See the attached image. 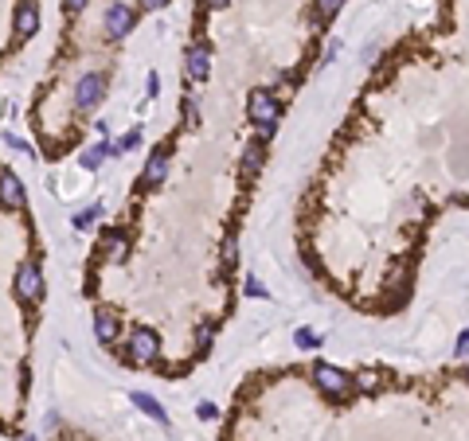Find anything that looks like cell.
<instances>
[{"label": "cell", "instance_id": "52a82bcc", "mask_svg": "<svg viewBox=\"0 0 469 441\" xmlns=\"http://www.w3.org/2000/svg\"><path fill=\"white\" fill-rule=\"evenodd\" d=\"M169 176V145H157L149 153V160H145V168H141V187H157L160 180Z\"/></svg>", "mask_w": 469, "mask_h": 441}, {"label": "cell", "instance_id": "cb8c5ba5", "mask_svg": "<svg viewBox=\"0 0 469 441\" xmlns=\"http://www.w3.org/2000/svg\"><path fill=\"white\" fill-rule=\"evenodd\" d=\"M247 297H266V289H262L254 277H247Z\"/></svg>", "mask_w": 469, "mask_h": 441}, {"label": "cell", "instance_id": "ba28073f", "mask_svg": "<svg viewBox=\"0 0 469 441\" xmlns=\"http://www.w3.org/2000/svg\"><path fill=\"white\" fill-rule=\"evenodd\" d=\"M0 207L4 211H20L24 207V184L16 172H0Z\"/></svg>", "mask_w": 469, "mask_h": 441}, {"label": "cell", "instance_id": "7a4b0ae2", "mask_svg": "<svg viewBox=\"0 0 469 441\" xmlns=\"http://www.w3.org/2000/svg\"><path fill=\"white\" fill-rule=\"evenodd\" d=\"M313 382H317L329 399H337V402L352 394V375H344L340 367H329V363H317V367H313Z\"/></svg>", "mask_w": 469, "mask_h": 441}, {"label": "cell", "instance_id": "7402d4cb", "mask_svg": "<svg viewBox=\"0 0 469 441\" xmlns=\"http://www.w3.org/2000/svg\"><path fill=\"white\" fill-rule=\"evenodd\" d=\"M196 414H200L203 421H211V418H220V410H215V406H211V402H200V406H196Z\"/></svg>", "mask_w": 469, "mask_h": 441}, {"label": "cell", "instance_id": "7c38bea8", "mask_svg": "<svg viewBox=\"0 0 469 441\" xmlns=\"http://www.w3.org/2000/svg\"><path fill=\"white\" fill-rule=\"evenodd\" d=\"M94 336H98V343H106V348L118 340V316H110V309H98V313H94Z\"/></svg>", "mask_w": 469, "mask_h": 441}, {"label": "cell", "instance_id": "4316f807", "mask_svg": "<svg viewBox=\"0 0 469 441\" xmlns=\"http://www.w3.org/2000/svg\"><path fill=\"white\" fill-rule=\"evenodd\" d=\"M63 4H67V12H82V8H86V0H63Z\"/></svg>", "mask_w": 469, "mask_h": 441}, {"label": "cell", "instance_id": "277c9868", "mask_svg": "<svg viewBox=\"0 0 469 441\" xmlns=\"http://www.w3.org/2000/svg\"><path fill=\"white\" fill-rule=\"evenodd\" d=\"M130 363H141V367H149V363H157V355H160V340H157V332L153 328H137V332L130 336Z\"/></svg>", "mask_w": 469, "mask_h": 441}, {"label": "cell", "instance_id": "2e32d148", "mask_svg": "<svg viewBox=\"0 0 469 441\" xmlns=\"http://www.w3.org/2000/svg\"><path fill=\"white\" fill-rule=\"evenodd\" d=\"M102 215V207L94 203V207H86V211H79V215L70 219V226H75V231H90V226H94V219Z\"/></svg>", "mask_w": 469, "mask_h": 441}, {"label": "cell", "instance_id": "603a6c76", "mask_svg": "<svg viewBox=\"0 0 469 441\" xmlns=\"http://www.w3.org/2000/svg\"><path fill=\"white\" fill-rule=\"evenodd\" d=\"M454 352H458V355H469V328L458 336V343H454Z\"/></svg>", "mask_w": 469, "mask_h": 441}, {"label": "cell", "instance_id": "8fae6325", "mask_svg": "<svg viewBox=\"0 0 469 441\" xmlns=\"http://www.w3.org/2000/svg\"><path fill=\"white\" fill-rule=\"evenodd\" d=\"M262 160H266V141H250L247 148H243V180H254L262 172Z\"/></svg>", "mask_w": 469, "mask_h": 441}, {"label": "cell", "instance_id": "5bb4252c", "mask_svg": "<svg viewBox=\"0 0 469 441\" xmlns=\"http://www.w3.org/2000/svg\"><path fill=\"white\" fill-rule=\"evenodd\" d=\"M106 157H114L110 141H102V145L86 148V153H82V168H86V172H94V168H102V160H106Z\"/></svg>", "mask_w": 469, "mask_h": 441}, {"label": "cell", "instance_id": "ac0fdd59", "mask_svg": "<svg viewBox=\"0 0 469 441\" xmlns=\"http://www.w3.org/2000/svg\"><path fill=\"white\" fill-rule=\"evenodd\" d=\"M293 343H298V348H321V336L313 332V328H298V332H293Z\"/></svg>", "mask_w": 469, "mask_h": 441}, {"label": "cell", "instance_id": "9a60e30c", "mask_svg": "<svg viewBox=\"0 0 469 441\" xmlns=\"http://www.w3.org/2000/svg\"><path fill=\"white\" fill-rule=\"evenodd\" d=\"M98 250H102V254L121 258V254H125V231H106V235H102V242H98Z\"/></svg>", "mask_w": 469, "mask_h": 441}, {"label": "cell", "instance_id": "3957f363", "mask_svg": "<svg viewBox=\"0 0 469 441\" xmlns=\"http://www.w3.org/2000/svg\"><path fill=\"white\" fill-rule=\"evenodd\" d=\"M106 90H110L106 75L90 70V75H82V79H79V86H75V106H79V109H98L102 98H106Z\"/></svg>", "mask_w": 469, "mask_h": 441}, {"label": "cell", "instance_id": "d4e9b609", "mask_svg": "<svg viewBox=\"0 0 469 441\" xmlns=\"http://www.w3.org/2000/svg\"><path fill=\"white\" fill-rule=\"evenodd\" d=\"M164 4H169V0H141V8L145 12H157V8H164Z\"/></svg>", "mask_w": 469, "mask_h": 441}, {"label": "cell", "instance_id": "f1b7e54d", "mask_svg": "<svg viewBox=\"0 0 469 441\" xmlns=\"http://www.w3.org/2000/svg\"><path fill=\"white\" fill-rule=\"evenodd\" d=\"M20 441H36V438H31V433H28V438H20Z\"/></svg>", "mask_w": 469, "mask_h": 441}, {"label": "cell", "instance_id": "5b68a950", "mask_svg": "<svg viewBox=\"0 0 469 441\" xmlns=\"http://www.w3.org/2000/svg\"><path fill=\"white\" fill-rule=\"evenodd\" d=\"M16 293H20L28 304L43 301V274H40V265L36 262L16 265Z\"/></svg>", "mask_w": 469, "mask_h": 441}, {"label": "cell", "instance_id": "ffe728a7", "mask_svg": "<svg viewBox=\"0 0 469 441\" xmlns=\"http://www.w3.org/2000/svg\"><path fill=\"white\" fill-rule=\"evenodd\" d=\"M137 145H141V129H130V133H125V137L118 141L121 153H130V148H137Z\"/></svg>", "mask_w": 469, "mask_h": 441}, {"label": "cell", "instance_id": "4fadbf2b", "mask_svg": "<svg viewBox=\"0 0 469 441\" xmlns=\"http://www.w3.org/2000/svg\"><path fill=\"white\" fill-rule=\"evenodd\" d=\"M133 406H141V414H149V418H153V421H160V426L169 421L164 406H160V402L153 399V394H145V391H133Z\"/></svg>", "mask_w": 469, "mask_h": 441}, {"label": "cell", "instance_id": "6da1fadb", "mask_svg": "<svg viewBox=\"0 0 469 441\" xmlns=\"http://www.w3.org/2000/svg\"><path fill=\"white\" fill-rule=\"evenodd\" d=\"M247 118H250V125L259 129L262 137H270V133H274V125H278V118H282L278 94H274V90H266V86L250 90V98H247Z\"/></svg>", "mask_w": 469, "mask_h": 441}, {"label": "cell", "instance_id": "e0dca14e", "mask_svg": "<svg viewBox=\"0 0 469 441\" xmlns=\"http://www.w3.org/2000/svg\"><path fill=\"white\" fill-rule=\"evenodd\" d=\"M344 8V0H317V20H332Z\"/></svg>", "mask_w": 469, "mask_h": 441}, {"label": "cell", "instance_id": "9c48e42d", "mask_svg": "<svg viewBox=\"0 0 469 441\" xmlns=\"http://www.w3.org/2000/svg\"><path fill=\"white\" fill-rule=\"evenodd\" d=\"M208 75H211V47L208 43H196V47L188 51V79L203 82Z\"/></svg>", "mask_w": 469, "mask_h": 441}, {"label": "cell", "instance_id": "8992f818", "mask_svg": "<svg viewBox=\"0 0 469 441\" xmlns=\"http://www.w3.org/2000/svg\"><path fill=\"white\" fill-rule=\"evenodd\" d=\"M133 28H137V12H133L130 4H110V8H106V36H110V40L130 36Z\"/></svg>", "mask_w": 469, "mask_h": 441}, {"label": "cell", "instance_id": "d6986e66", "mask_svg": "<svg viewBox=\"0 0 469 441\" xmlns=\"http://www.w3.org/2000/svg\"><path fill=\"white\" fill-rule=\"evenodd\" d=\"M184 125H188V129H196V125H200V109H196V102H184Z\"/></svg>", "mask_w": 469, "mask_h": 441}, {"label": "cell", "instance_id": "44dd1931", "mask_svg": "<svg viewBox=\"0 0 469 441\" xmlns=\"http://www.w3.org/2000/svg\"><path fill=\"white\" fill-rule=\"evenodd\" d=\"M356 382H360V391H376L380 387V371H364Z\"/></svg>", "mask_w": 469, "mask_h": 441}, {"label": "cell", "instance_id": "83f0119b", "mask_svg": "<svg viewBox=\"0 0 469 441\" xmlns=\"http://www.w3.org/2000/svg\"><path fill=\"white\" fill-rule=\"evenodd\" d=\"M231 0H208V8H227Z\"/></svg>", "mask_w": 469, "mask_h": 441}, {"label": "cell", "instance_id": "484cf974", "mask_svg": "<svg viewBox=\"0 0 469 441\" xmlns=\"http://www.w3.org/2000/svg\"><path fill=\"white\" fill-rule=\"evenodd\" d=\"M145 90H149V98H157V90H160V79H157V75H149V82H145Z\"/></svg>", "mask_w": 469, "mask_h": 441}, {"label": "cell", "instance_id": "30bf717a", "mask_svg": "<svg viewBox=\"0 0 469 441\" xmlns=\"http://www.w3.org/2000/svg\"><path fill=\"white\" fill-rule=\"evenodd\" d=\"M16 31H20L24 40L40 31V8H36V0H20L16 4Z\"/></svg>", "mask_w": 469, "mask_h": 441}]
</instances>
